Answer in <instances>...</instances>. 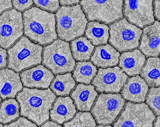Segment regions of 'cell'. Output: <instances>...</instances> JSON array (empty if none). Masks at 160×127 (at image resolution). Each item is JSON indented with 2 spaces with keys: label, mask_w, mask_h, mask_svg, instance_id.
<instances>
[{
  "label": "cell",
  "mask_w": 160,
  "mask_h": 127,
  "mask_svg": "<svg viewBox=\"0 0 160 127\" xmlns=\"http://www.w3.org/2000/svg\"><path fill=\"white\" fill-rule=\"evenodd\" d=\"M22 13L15 8L0 15V46L5 49L12 46L23 35Z\"/></svg>",
  "instance_id": "cell-10"
},
{
  "label": "cell",
  "mask_w": 160,
  "mask_h": 127,
  "mask_svg": "<svg viewBox=\"0 0 160 127\" xmlns=\"http://www.w3.org/2000/svg\"><path fill=\"white\" fill-rule=\"evenodd\" d=\"M153 0L124 1V13L128 21L142 28L155 20Z\"/></svg>",
  "instance_id": "cell-12"
},
{
  "label": "cell",
  "mask_w": 160,
  "mask_h": 127,
  "mask_svg": "<svg viewBox=\"0 0 160 127\" xmlns=\"http://www.w3.org/2000/svg\"><path fill=\"white\" fill-rule=\"evenodd\" d=\"M0 127H3V125L1 123H0Z\"/></svg>",
  "instance_id": "cell-39"
},
{
  "label": "cell",
  "mask_w": 160,
  "mask_h": 127,
  "mask_svg": "<svg viewBox=\"0 0 160 127\" xmlns=\"http://www.w3.org/2000/svg\"><path fill=\"white\" fill-rule=\"evenodd\" d=\"M159 86L152 87L146 98V102L158 116L160 115Z\"/></svg>",
  "instance_id": "cell-28"
},
{
  "label": "cell",
  "mask_w": 160,
  "mask_h": 127,
  "mask_svg": "<svg viewBox=\"0 0 160 127\" xmlns=\"http://www.w3.org/2000/svg\"><path fill=\"white\" fill-rule=\"evenodd\" d=\"M3 127H38L37 125L27 118L20 117L16 120L9 124L5 125Z\"/></svg>",
  "instance_id": "cell-30"
},
{
  "label": "cell",
  "mask_w": 160,
  "mask_h": 127,
  "mask_svg": "<svg viewBox=\"0 0 160 127\" xmlns=\"http://www.w3.org/2000/svg\"><path fill=\"white\" fill-rule=\"evenodd\" d=\"M154 10L153 12L156 19L158 21L160 20V0H155L153 1Z\"/></svg>",
  "instance_id": "cell-34"
},
{
  "label": "cell",
  "mask_w": 160,
  "mask_h": 127,
  "mask_svg": "<svg viewBox=\"0 0 160 127\" xmlns=\"http://www.w3.org/2000/svg\"><path fill=\"white\" fill-rule=\"evenodd\" d=\"M58 37L69 41L83 35L88 23L86 15L79 4L62 6L56 13Z\"/></svg>",
  "instance_id": "cell-3"
},
{
  "label": "cell",
  "mask_w": 160,
  "mask_h": 127,
  "mask_svg": "<svg viewBox=\"0 0 160 127\" xmlns=\"http://www.w3.org/2000/svg\"><path fill=\"white\" fill-rule=\"evenodd\" d=\"M149 90L145 80L138 75L129 78L122 91L123 98L135 102H144Z\"/></svg>",
  "instance_id": "cell-16"
},
{
  "label": "cell",
  "mask_w": 160,
  "mask_h": 127,
  "mask_svg": "<svg viewBox=\"0 0 160 127\" xmlns=\"http://www.w3.org/2000/svg\"><path fill=\"white\" fill-rule=\"evenodd\" d=\"M57 96L50 88L41 89L24 87L16 98L21 115L40 126L49 119V111Z\"/></svg>",
  "instance_id": "cell-1"
},
{
  "label": "cell",
  "mask_w": 160,
  "mask_h": 127,
  "mask_svg": "<svg viewBox=\"0 0 160 127\" xmlns=\"http://www.w3.org/2000/svg\"><path fill=\"white\" fill-rule=\"evenodd\" d=\"M160 23L155 21L143 29L139 48L147 57L158 56L160 54Z\"/></svg>",
  "instance_id": "cell-14"
},
{
  "label": "cell",
  "mask_w": 160,
  "mask_h": 127,
  "mask_svg": "<svg viewBox=\"0 0 160 127\" xmlns=\"http://www.w3.org/2000/svg\"><path fill=\"white\" fill-rule=\"evenodd\" d=\"M24 34L42 45L58 37L55 14L33 6L23 13Z\"/></svg>",
  "instance_id": "cell-2"
},
{
  "label": "cell",
  "mask_w": 160,
  "mask_h": 127,
  "mask_svg": "<svg viewBox=\"0 0 160 127\" xmlns=\"http://www.w3.org/2000/svg\"><path fill=\"white\" fill-rule=\"evenodd\" d=\"M95 120L90 112H78L71 120L64 124V127H96Z\"/></svg>",
  "instance_id": "cell-27"
},
{
  "label": "cell",
  "mask_w": 160,
  "mask_h": 127,
  "mask_svg": "<svg viewBox=\"0 0 160 127\" xmlns=\"http://www.w3.org/2000/svg\"><path fill=\"white\" fill-rule=\"evenodd\" d=\"M97 127H112L110 125H99L97 126Z\"/></svg>",
  "instance_id": "cell-38"
},
{
  "label": "cell",
  "mask_w": 160,
  "mask_h": 127,
  "mask_svg": "<svg viewBox=\"0 0 160 127\" xmlns=\"http://www.w3.org/2000/svg\"><path fill=\"white\" fill-rule=\"evenodd\" d=\"M43 49L42 46L22 37L8 49V67L19 72L41 63Z\"/></svg>",
  "instance_id": "cell-4"
},
{
  "label": "cell",
  "mask_w": 160,
  "mask_h": 127,
  "mask_svg": "<svg viewBox=\"0 0 160 127\" xmlns=\"http://www.w3.org/2000/svg\"><path fill=\"white\" fill-rule=\"evenodd\" d=\"M7 57L6 50L0 46V69L6 67L8 63Z\"/></svg>",
  "instance_id": "cell-32"
},
{
  "label": "cell",
  "mask_w": 160,
  "mask_h": 127,
  "mask_svg": "<svg viewBox=\"0 0 160 127\" xmlns=\"http://www.w3.org/2000/svg\"><path fill=\"white\" fill-rule=\"evenodd\" d=\"M153 127H160V116H158L154 122Z\"/></svg>",
  "instance_id": "cell-37"
},
{
  "label": "cell",
  "mask_w": 160,
  "mask_h": 127,
  "mask_svg": "<svg viewBox=\"0 0 160 127\" xmlns=\"http://www.w3.org/2000/svg\"><path fill=\"white\" fill-rule=\"evenodd\" d=\"M37 6L52 12L56 11L60 7L58 0H34Z\"/></svg>",
  "instance_id": "cell-29"
},
{
  "label": "cell",
  "mask_w": 160,
  "mask_h": 127,
  "mask_svg": "<svg viewBox=\"0 0 160 127\" xmlns=\"http://www.w3.org/2000/svg\"><path fill=\"white\" fill-rule=\"evenodd\" d=\"M20 75L25 86L42 88H48L54 77L51 71L42 65L24 70Z\"/></svg>",
  "instance_id": "cell-13"
},
{
  "label": "cell",
  "mask_w": 160,
  "mask_h": 127,
  "mask_svg": "<svg viewBox=\"0 0 160 127\" xmlns=\"http://www.w3.org/2000/svg\"><path fill=\"white\" fill-rule=\"evenodd\" d=\"M98 94L95 87L92 85L78 84L71 96L77 109L81 111H89Z\"/></svg>",
  "instance_id": "cell-18"
},
{
  "label": "cell",
  "mask_w": 160,
  "mask_h": 127,
  "mask_svg": "<svg viewBox=\"0 0 160 127\" xmlns=\"http://www.w3.org/2000/svg\"><path fill=\"white\" fill-rule=\"evenodd\" d=\"M126 100L119 93H101L92 112L100 125L112 124L123 109Z\"/></svg>",
  "instance_id": "cell-9"
},
{
  "label": "cell",
  "mask_w": 160,
  "mask_h": 127,
  "mask_svg": "<svg viewBox=\"0 0 160 127\" xmlns=\"http://www.w3.org/2000/svg\"><path fill=\"white\" fill-rule=\"evenodd\" d=\"M12 7L11 0H0V14L5 10L11 8Z\"/></svg>",
  "instance_id": "cell-33"
},
{
  "label": "cell",
  "mask_w": 160,
  "mask_h": 127,
  "mask_svg": "<svg viewBox=\"0 0 160 127\" xmlns=\"http://www.w3.org/2000/svg\"><path fill=\"white\" fill-rule=\"evenodd\" d=\"M77 111L75 105L70 97H59L50 111V119L62 124L72 118Z\"/></svg>",
  "instance_id": "cell-19"
},
{
  "label": "cell",
  "mask_w": 160,
  "mask_h": 127,
  "mask_svg": "<svg viewBox=\"0 0 160 127\" xmlns=\"http://www.w3.org/2000/svg\"><path fill=\"white\" fill-rule=\"evenodd\" d=\"M146 61L145 55L138 49L122 52L119 57V66L130 76L139 74Z\"/></svg>",
  "instance_id": "cell-17"
},
{
  "label": "cell",
  "mask_w": 160,
  "mask_h": 127,
  "mask_svg": "<svg viewBox=\"0 0 160 127\" xmlns=\"http://www.w3.org/2000/svg\"><path fill=\"white\" fill-rule=\"evenodd\" d=\"M20 115V106L15 99L4 100L0 107V122L7 124L13 121Z\"/></svg>",
  "instance_id": "cell-26"
},
{
  "label": "cell",
  "mask_w": 160,
  "mask_h": 127,
  "mask_svg": "<svg viewBox=\"0 0 160 127\" xmlns=\"http://www.w3.org/2000/svg\"><path fill=\"white\" fill-rule=\"evenodd\" d=\"M71 47L74 58L78 61L90 59L94 46L85 36H81L71 42Z\"/></svg>",
  "instance_id": "cell-23"
},
{
  "label": "cell",
  "mask_w": 160,
  "mask_h": 127,
  "mask_svg": "<svg viewBox=\"0 0 160 127\" xmlns=\"http://www.w3.org/2000/svg\"><path fill=\"white\" fill-rule=\"evenodd\" d=\"M1 101H2V99H1V98L0 97V104L1 103Z\"/></svg>",
  "instance_id": "cell-40"
},
{
  "label": "cell",
  "mask_w": 160,
  "mask_h": 127,
  "mask_svg": "<svg viewBox=\"0 0 160 127\" xmlns=\"http://www.w3.org/2000/svg\"><path fill=\"white\" fill-rule=\"evenodd\" d=\"M80 2L79 0H60L59 1L60 4L62 6H70L78 4Z\"/></svg>",
  "instance_id": "cell-35"
},
{
  "label": "cell",
  "mask_w": 160,
  "mask_h": 127,
  "mask_svg": "<svg viewBox=\"0 0 160 127\" xmlns=\"http://www.w3.org/2000/svg\"><path fill=\"white\" fill-rule=\"evenodd\" d=\"M97 72V68L90 61H78L73 72V76L78 82L89 84Z\"/></svg>",
  "instance_id": "cell-25"
},
{
  "label": "cell",
  "mask_w": 160,
  "mask_h": 127,
  "mask_svg": "<svg viewBox=\"0 0 160 127\" xmlns=\"http://www.w3.org/2000/svg\"><path fill=\"white\" fill-rule=\"evenodd\" d=\"M108 25L96 21L89 22L85 32L87 38L95 45L107 43L109 38Z\"/></svg>",
  "instance_id": "cell-21"
},
{
  "label": "cell",
  "mask_w": 160,
  "mask_h": 127,
  "mask_svg": "<svg viewBox=\"0 0 160 127\" xmlns=\"http://www.w3.org/2000/svg\"><path fill=\"white\" fill-rule=\"evenodd\" d=\"M12 2L14 7L16 9L22 11L30 7L33 4L32 0H13Z\"/></svg>",
  "instance_id": "cell-31"
},
{
  "label": "cell",
  "mask_w": 160,
  "mask_h": 127,
  "mask_svg": "<svg viewBox=\"0 0 160 127\" xmlns=\"http://www.w3.org/2000/svg\"><path fill=\"white\" fill-rule=\"evenodd\" d=\"M120 53L108 43L97 46L91 57L93 63L98 67H107L118 65Z\"/></svg>",
  "instance_id": "cell-20"
},
{
  "label": "cell",
  "mask_w": 160,
  "mask_h": 127,
  "mask_svg": "<svg viewBox=\"0 0 160 127\" xmlns=\"http://www.w3.org/2000/svg\"><path fill=\"white\" fill-rule=\"evenodd\" d=\"M128 78L127 75L118 66L99 68L92 83L100 92L118 93Z\"/></svg>",
  "instance_id": "cell-11"
},
{
  "label": "cell",
  "mask_w": 160,
  "mask_h": 127,
  "mask_svg": "<svg viewBox=\"0 0 160 127\" xmlns=\"http://www.w3.org/2000/svg\"><path fill=\"white\" fill-rule=\"evenodd\" d=\"M41 127H63L55 122L48 121L44 123Z\"/></svg>",
  "instance_id": "cell-36"
},
{
  "label": "cell",
  "mask_w": 160,
  "mask_h": 127,
  "mask_svg": "<svg viewBox=\"0 0 160 127\" xmlns=\"http://www.w3.org/2000/svg\"><path fill=\"white\" fill-rule=\"evenodd\" d=\"M156 116L144 102H126L113 127H153Z\"/></svg>",
  "instance_id": "cell-8"
},
{
  "label": "cell",
  "mask_w": 160,
  "mask_h": 127,
  "mask_svg": "<svg viewBox=\"0 0 160 127\" xmlns=\"http://www.w3.org/2000/svg\"><path fill=\"white\" fill-rule=\"evenodd\" d=\"M88 19L109 24L123 16V0H82L80 1Z\"/></svg>",
  "instance_id": "cell-7"
},
{
  "label": "cell",
  "mask_w": 160,
  "mask_h": 127,
  "mask_svg": "<svg viewBox=\"0 0 160 127\" xmlns=\"http://www.w3.org/2000/svg\"><path fill=\"white\" fill-rule=\"evenodd\" d=\"M140 75L150 86L151 87L159 86V58L158 57H148L142 69Z\"/></svg>",
  "instance_id": "cell-22"
},
{
  "label": "cell",
  "mask_w": 160,
  "mask_h": 127,
  "mask_svg": "<svg viewBox=\"0 0 160 127\" xmlns=\"http://www.w3.org/2000/svg\"><path fill=\"white\" fill-rule=\"evenodd\" d=\"M22 88L19 73L8 68L0 70V96L3 99L15 98Z\"/></svg>",
  "instance_id": "cell-15"
},
{
  "label": "cell",
  "mask_w": 160,
  "mask_h": 127,
  "mask_svg": "<svg viewBox=\"0 0 160 127\" xmlns=\"http://www.w3.org/2000/svg\"><path fill=\"white\" fill-rule=\"evenodd\" d=\"M42 58V64L55 74L71 72L76 65L70 43L60 39L44 47Z\"/></svg>",
  "instance_id": "cell-5"
},
{
  "label": "cell",
  "mask_w": 160,
  "mask_h": 127,
  "mask_svg": "<svg viewBox=\"0 0 160 127\" xmlns=\"http://www.w3.org/2000/svg\"><path fill=\"white\" fill-rule=\"evenodd\" d=\"M109 43L119 51L122 52L138 47L142 30L124 18L109 25Z\"/></svg>",
  "instance_id": "cell-6"
},
{
  "label": "cell",
  "mask_w": 160,
  "mask_h": 127,
  "mask_svg": "<svg viewBox=\"0 0 160 127\" xmlns=\"http://www.w3.org/2000/svg\"><path fill=\"white\" fill-rule=\"evenodd\" d=\"M76 81L71 73H68L56 75L50 88L58 96L69 95L74 88Z\"/></svg>",
  "instance_id": "cell-24"
}]
</instances>
